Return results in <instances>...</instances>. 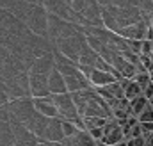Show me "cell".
<instances>
[{"instance_id":"cell-2","label":"cell","mask_w":153,"mask_h":146,"mask_svg":"<svg viewBox=\"0 0 153 146\" xmlns=\"http://www.w3.org/2000/svg\"><path fill=\"white\" fill-rule=\"evenodd\" d=\"M23 23L38 36L48 37V11L45 9V5H32L27 18L23 20ZM50 39V37H48Z\"/></svg>"},{"instance_id":"cell-20","label":"cell","mask_w":153,"mask_h":146,"mask_svg":"<svg viewBox=\"0 0 153 146\" xmlns=\"http://www.w3.org/2000/svg\"><path fill=\"white\" fill-rule=\"evenodd\" d=\"M126 146H146V139H144V136H143V137L126 139Z\"/></svg>"},{"instance_id":"cell-13","label":"cell","mask_w":153,"mask_h":146,"mask_svg":"<svg viewBox=\"0 0 153 146\" xmlns=\"http://www.w3.org/2000/svg\"><path fill=\"white\" fill-rule=\"evenodd\" d=\"M119 82H121V86H123V89H125V98L134 100V98H137V96L143 95V87H141L134 78L123 77V78H119Z\"/></svg>"},{"instance_id":"cell-10","label":"cell","mask_w":153,"mask_h":146,"mask_svg":"<svg viewBox=\"0 0 153 146\" xmlns=\"http://www.w3.org/2000/svg\"><path fill=\"white\" fill-rule=\"evenodd\" d=\"M87 78H89V82H91L93 87L109 86V84H112V82L117 80V77L112 72H105V70H98V68H93Z\"/></svg>"},{"instance_id":"cell-11","label":"cell","mask_w":153,"mask_h":146,"mask_svg":"<svg viewBox=\"0 0 153 146\" xmlns=\"http://www.w3.org/2000/svg\"><path fill=\"white\" fill-rule=\"evenodd\" d=\"M48 87H50V93L52 95L70 93L68 91V86H66V80H64V75L59 72L57 68H53L50 72V75H48Z\"/></svg>"},{"instance_id":"cell-12","label":"cell","mask_w":153,"mask_h":146,"mask_svg":"<svg viewBox=\"0 0 153 146\" xmlns=\"http://www.w3.org/2000/svg\"><path fill=\"white\" fill-rule=\"evenodd\" d=\"M48 121H50V118H46V116H43L41 112H34L32 114V118L27 121V123H23L30 132H34L36 136H38L39 139L43 137V134H45V130H46V125H48Z\"/></svg>"},{"instance_id":"cell-1","label":"cell","mask_w":153,"mask_h":146,"mask_svg":"<svg viewBox=\"0 0 153 146\" xmlns=\"http://www.w3.org/2000/svg\"><path fill=\"white\" fill-rule=\"evenodd\" d=\"M85 45H87V37H85L84 32H78V34L70 36V37L57 39V41L53 43V46H55L61 54H64L66 57H70V59L75 61V63H78L80 54H82V50H84Z\"/></svg>"},{"instance_id":"cell-27","label":"cell","mask_w":153,"mask_h":146,"mask_svg":"<svg viewBox=\"0 0 153 146\" xmlns=\"http://www.w3.org/2000/svg\"><path fill=\"white\" fill-rule=\"evenodd\" d=\"M116 146H126V139H123V141H119V143H117Z\"/></svg>"},{"instance_id":"cell-21","label":"cell","mask_w":153,"mask_h":146,"mask_svg":"<svg viewBox=\"0 0 153 146\" xmlns=\"http://www.w3.org/2000/svg\"><path fill=\"white\" fill-rule=\"evenodd\" d=\"M96 141H102V137H103V127H96V128H91V130H87Z\"/></svg>"},{"instance_id":"cell-14","label":"cell","mask_w":153,"mask_h":146,"mask_svg":"<svg viewBox=\"0 0 153 146\" xmlns=\"http://www.w3.org/2000/svg\"><path fill=\"white\" fill-rule=\"evenodd\" d=\"M0 146H14V134L11 121L0 119Z\"/></svg>"},{"instance_id":"cell-7","label":"cell","mask_w":153,"mask_h":146,"mask_svg":"<svg viewBox=\"0 0 153 146\" xmlns=\"http://www.w3.org/2000/svg\"><path fill=\"white\" fill-rule=\"evenodd\" d=\"M64 139V132H62V119L61 118H50L46 130L43 134V137L39 141H53V143H61Z\"/></svg>"},{"instance_id":"cell-15","label":"cell","mask_w":153,"mask_h":146,"mask_svg":"<svg viewBox=\"0 0 153 146\" xmlns=\"http://www.w3.org/2000/svg\"><path fill=\"white\" fill-rule=\"evenodd\" d=\"M148 105H150V100H148L144 95H141V96L130 100V114L135 116V118H139V116L143 114V110L146 109Z\"/></svg>"},{"instance_id":"cell-26","label":"cell","mask_w":153,"mask_h":146,"mask_svg":"<svg viewBox=\"0 0 153 146\" xmlns=\"http://www.w3.org/2000/svg\"><path fill=\"white\" fill-rule=\"evenodd\" d=\"M27 2H30V4H36V5H43V4H45V0H27Z\"/></svg>"},{"instance_id":"cell-16","label":"cell","mask_w":153,"mask_h":146,"mask_svg":"<svg viewBox=\"0 0 153 146\" xmlns=\"http://www.w3.org/2000/svg\"><path fill=\"white\" fill-rule=\"evenodd\" d=\"M141 0H98V4L102 7H109V5H119V7H139Z\"/></svg>"},{"instance_id":"cell-23","label":"cell","mask_w":153,"mask_h":146,"mask_svg":"<svg viewBox=\"0 0 153 146\" xmlns=\"http://www.w3.org/2000/svg\"><path fill=\"white\" fill-rule=\"evenodd\" d=\"M143 95H144L148 100H150V98H153V82H150V84L143 89Z\"/></svg>"},{"instance_id":"cell-3","label":"cell","mask_w":153,"mask_h":146,"mask_svg":"<svg viewBox=\"0 0 153 146\" xmlns=\"http://www.w3.org/2000/svg\"><path fill=\"white\" fill-rule=\"evenodd\" d=\"M9 107V114L13 119H18L22 123H27L32 114L36 112V107H34V98L32 96H22V98H14L7 104ZM9 118V119H11Z\"/></svg>"},{"instance_id":"cell-8","label":"cell","mask_w":153,"mask_h":146,"mask_svg":"<svg viewBox=\"0 0 153 146\" xmlns=\"http://www.w3.org/2000/svg\"><path fill=\"white\" fill-rule=\"evenodd\" d=\"M148 27H150V23L146 20H141V22H137V23H134L130 27L119 29L116 34H119V36L125 37V39H144L146 37V32H148Z\"/></svg>"},{"instance_id":"cell-17","label":"cell","mask_w":153,"mask_h":146,"mask_svg":"<svg viewBox=\"0 0 153 146\" xmlns=\"http://www.w3.org/2000/svg\"><path fill=\"white\" fill-rule=\"evenodd\" d=\"M62 119V118H61ZM80 128L76 127V123L70 121V119H62V132H64V137H70V136H75Z\"/></svg>"},{"instance_id":"cell-5","label":"cell","mask_w":153,"mask_h":146,"mask_svg":"<svg viewBox=\"0 0 153 146\" xmlns=\"http://www.w3.org/2000/svg\"><path fill=\"white\" fill-rule=\"evenodd\" d=\"M123 139H125V132H123L121 123L116 119L114 116L109 118L107 123H105V127H103V137H102V141L107 143V145L116 146L119 141H123Z\"/></svg>"},{"instance_id":"cell-6","label":"cell","mask_w":153,"mask_h":146,"mask_svg":"<svg viewBox=\"0 0 153 146\" xmlns=\"http://www.w3.org/2000/svg\"><path fill=\"white\" fill-rule=\"evenodd\" d=\"M30 73V96L41 98V96H50V87H48V75L45 73Z\"/></svg>"},{"instance_id":"cell-19","label":"cell","mask_w":153,"mask_h":146,"mask_svg":"<svg viewBox=\"0 0 153 146\" xmlns=\"http://www.w3.org/2000/svg\"><path fill=\"white\" fill-rule=\"evenodd\" d=\"M139 121H153V105L152 104L143 110V114L139 116Z\"/></svg>"},{"instance_id":"cell-9","label":"cell","mask_w":153,"mask_h":146,"mask_svg":"<svg viewBox=\"0 0 153 146\" xmlns=\"http://www.w3.org/2000/svg\"><path fill=\"white\" fill-rule=\"evenodd\" d=\"M34 107L38 112H41L46 118H59V110L53 102V96H41V98H34Z\"/></svg>"},{"instance_id":"cell-28","label":"cell","mask_w":153,"mask_h":146,"mask_svg":"<svg viewBox=\"0 0 153 146\" xmlns=\"http://www.w3.org/2000/svg\"><path fill=\"white\" fill-rule=\"evenodd\" d=\"M150 75H152V82H153V70H152V72H150Z\"/></svg>"},{"instance_id":"cell-25","label":"cell","mask_w":153,"mask_h":146,"mask_svg":"<svg viewBox=\"0 0 153 146\" xmlns=\"http://www.w3.org/2000/svg\"><path fill=\"white\" fill-rule=\"evenodd\" d=\"M144 139H146V146H153V134H150V136H146Z\"/></svg>"},{"instance_id":"cell-22","label":"cell","mask_w":153,"mask_h":146,"mask_svg":"<svg viewBox=\"0 0 153 146\" xmlns=\"http://www.w3.org/2000/svg\"><path fill=\"white\" fill-rule=\"evenodd\" d=\"M141 127H143V134L144 137L153 134V121H141Z\"/></svg>"},{"instance_id":"cell-24","label":"cell","mask_w":153,"mask_h":146,"mask_svg":"<svg viewBox=\"0 0 153 146\" xmlns=\"http://www.w3.org/2000/svg\"><path fill=\"white\" fill-rule=\"evenodd\" d=\"M39 146H64L62 143H53V141H39Z\"/></svg>"},{"instance_id":"cell-18","label":"cell","mask_w":153,"mask_h":146,"mask_svg":"<svg viewBox=\"0 0 153 146\" xmlns=\"http://www.w3.org/2000/svg\"><path fill=\"white\" fill-rule=\"evenodd\" d=\"M134 80H135L143 89H144V87L152 82V75H150V72H137V75L134 77Z\"/></svg>"},{"instance_id":"cell-4","label":"cell","mask_w":153,"mask_h":146,"mask_svg":"<svg viewBox=\"0 0 153 146\" xmlns=\"http://www.w3.org/2000/svg\"><path fill=\"white\" fill-rule=\"evenodd\" d=\"M11 127H13V134H14V146H38L39 145V137L30 132L22 121L18 119H9Z\"/></svg>"}]
</instances>
